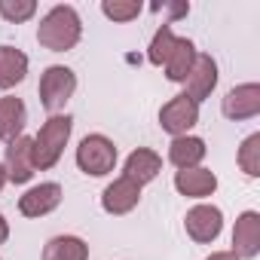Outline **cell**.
Returning <instances> with one entry per match:
<instances>
[{"label": "cell", "mask_w": 260, "mask_h": 260, "mask_svg": "<svg viewBox=\"0 0 260 260\" xmlns=\"http://www.w3.org/2000/svg\"><path fill=\"white\" fill-rule=\"evenodd\" d=\"M83 37V19L71 4L52 7L37 25V43L49 52H68Z\"/></svg>", "instance_id": "1"}, {"label": "cell", "mask_w": 260, "mask_h": 260, "mask_svg": "<svg viewBox=\"0 0 260 260\" xmlns=\"http://www.w3.org/2000/svg\"><path fill=\"white\" fill-rule=\"evenodd\" d=\"M71 132H74V119H71L68 113H52V116L40 125V132L31 138L34 169H40V172L52 169V166L61 159L64 147H68V141H71Z\"/></svg>", "instance_id": "2"}, {"label": "cell", "mask_w": 260, "mask_h": 260, "mask_svg": "<svg viewBox=\"0 0 260 260\" xmlns=\"http://www.w3.org/2000/svg\"><path fill=\"white\" fill-rule=\"evenodd\" d=\"M77 166L83 175L104 178L116 169V144L107 135H86L77 147Z\"/></svg>", "instance_id": "3"}, {"label": "cell", "mask_w": 260, "mask_h": 260, "mask_svg": "<svg viewBox=\"0 0 260 260\" xmlns=\"http://www.w3.org/2000/svg\"><path fill=\"white\" fill-rule=\"evenodd\" d=\"M40 104L49 110V113H61L64 104L74 98L77 92V74L64 64H49L40 77Z\"/></svg>", "instance_id": "4"}, {"label": "cell", "mask_w": 260, "mask_h": 260, "mask_svg": "<svg viewBox=\"0 0 260 260\" xmlns=\"http://www.w3.org/2000/svg\"><path fill=\"white\" fill-rule=\"evenodd\" d=\"M196 122H199V104L190 101L187 95H175V98H169L159 107V125H162V132H169L172 138L187 135Z\"/></svg>", "instance_id": "5"}, {"label": "cell", "mask_w": 260, "mask_h": 260, "mask_svg": "<svg viewBox=\"0 0 260 260\" xmlns=\"http://www.w3.org/2000/svg\"><path fill=\"white\" fill-rule=\"evenodd\" d=\"M184 226H187V236L199 245H208L220 236L223 230V211L217 205H208V202H199L187 211L184 217Z\"/></svg>", "instance_id": "6"}, {"label": "cell", "mask_w": 260, "mask_h": 260, "mask_svg": "<svg viewBox=\"0 0 260 260\" xmlns=\"http://www.w3.org/2000/svg\"><path fill=\"white\" fill-rule=\"evenodd\" d=\"M181 86H184L181 95H187L190 101H196V104L205 101V98L214 92V86H217V61H214L211 55L199 52L196 61H193V68H190V74H187V80H184Z\"/></svg>", "instance_id": "7"}, {"label": "cell", "mask_w": 260, "mask_h": 260, "mask_svg": "<svg viewBox=\"0 0 260 260\" xmlns=\"http://www.w3.org/2000/svg\"><path fill=\"white\" fill-rule=\"evenodd\" d=\"M220 110L226 119L233 122H242V119H254L260 113V86L257 83H242V86H233L223 101H220Z\"/></svg>", "instance_id": "8"}, {"label": "cell", "mask_w": 260, "mask_h": 260, "mask_svg": "<svg viewBox=\"0 0 260 260\" xmlns=\"http://www.w3.org/2000/svg\"><path fill=\"white\" fill-rule=\"evenodd\" d=\"M233 254L239 260H254L260 254V214L257 211H242L233 226Z\"/></svg>", "instance_id": "9"}, {"label": "cell", "mask_w": 260, "mask_h": 260, "mask_svg": "<svg viewBox=\"0 0 260 260\" xmlns=\"http://www.w3.org/2000/svg\"><path fill=\"white\" fill-rule=\"evenodd\" d=\"M138 202H141V187L122 175L113 178L101 193V208L107 214H128L132 208H138Z\"/></svg>", "instance_id": "10"}, {"label": "cell", "mask_w": 260, "mask_h": 260, "mask_svg": "<svg viewBox=\"0 0 260 260\" xmlns=\"http://www.w3.org/2000/svg\"><path fill=\"white\" fill-rule=\"evenodd\" d=\"M4 169H7V181H13V184H28L34 178L37 169H34V153H31V138L28 135H19L16 141L7 144Z\"/></svg>", "instance_id": "11"}, {"label": "cell", "mask_w": 260, "mask_h": 260, "mask_svg": "<svg viewBox=\"0 0 260 260\" xmlns=\"http://www.w3.org/2000/svg\"><path fill=\"white\" fill-rule=\"evenodd\" d=\"M61 205V187L55 181H46V184H37L31 187L25 196H19V211L25 217H46L49 211H55Z\"/></svg>", "instance_id": "12"}, {"label": "cell", "mask_w": 260, "mask_h": 260, "mask_svg": "<svg viewBox=\"0 0 260 260\" xmlns=\"http://www.w3.org/2000/svg\"><path fill=\"white\" fill-rule=\"evenodd\" d=\"M159 172H162V156H159L156 150H150V147H138V150H132V153L125 156V166H122V178L135 181L138 187L150 184Z\"/></svg>", "instance_id": "13"}, {"label": "cell", "mask_w": 260, "mask_h": 260, "mask_svg": "<svg viewBox=\"0 0 260 260\" xmlns=\"http://www.w3.org/2000/svg\"><path fill=\"white\" fill-rule=\"evenodd\" d=\"M175 190L187 199H205L217 190V175L211 169H181L175 172Z\"/></svg>", "instance_id": "14"}, {"label": "cell", "mask_w": 260, "mask_h": 260, "mask_svg": "<svg viewBox=\"0 0 260 260\" xmlns=\"http://www.w3.org/2000/svg\"><path fill=\"white\" fill-rule=\"evenodd\" d=\"M205 153H208V147H205V141L196 138V135H178V138H172V144H169V162H172L178 172H181V169H199L202 159H205Z\"/></svg>", "instance_id": "15"}, {"label": "cell", "mask_w": 260, "mask_h": 260, "mask_svg": "<svg viewBox=\"0 0 260 260\" xmlns=\"http://www.w3.org/2000/svg\"><path fill=\"white\" fill-rule=\"evenodd\" d=\"M25 122H28V107L22 98L16 95H4L0 98V141H16L25 132Z\"/></svg>", "instance_id": "16"}, {"label": "cell", "mask_w": 260, "mask_h": 260, "mask_svg": "<svg viewBox=\"0 0 260 260\" xmlns=\"http://www.w3.org/2000/svg\"><path fill=\"white\" fill-rule=\"evenodd\" d=\"M196 55H199V52H196L193 40L178 37L175 49L169 52V58H166V64H162L166 77H169L172 83H184V80H187V74H190V68H193V61H196Z\"/></svg>", "instance_id": "17"}, {"label": "cell", "mask_w": 260, "mask_h": 260, "mask_svg": "<svg viewBox=\"0 0 260 260\" xmlns=\"http://www.w3.org/2000/svg\"><path fill=\"white\" fill-rule=\"evenodd\" d=\"M28 74V55L16 46H0V89H13Z\"/></svg>", "instance_id": "18"}, {"label": "cell", "mask_w": 260, "mask_h": 260, "mask_svg": "<svg viewBox=\"0 0 260 260\" xmlns=\"http://www.w3.org/2000/svg\"><path fill=\"white\" fill-rule=\"evenodd\" d=\"M43 260H89V245L80 236H52L43 248Z\"/></svg>", "instance_id": "19"}, {"label": "cell", "mask_w": 260, "mask_h": 260, "mask_svg": "<svg viewBox=\"0 0 260 260\" xmlns=\"http://www.w3.org/2000/svg\"><path fill=\"white\" fill-rule=\"evenodd\" d=\"M175 43H178V34L172 31V25H159L156 34H153V40H150V46H147V58H150V64L162 68L166 58H169V52L175 49Z\"/></svg>", "instance_id": "20"}, {"label": "cell", "mask_w": 260, "mask_h": 260, "mask_svg": "<svg viewBox=\"0 0 260 260\" xmlns=\"http://www.w3.org/2000/svg\"><path fill=\"white\" fill-rule=\"evenodd\" d=\"M239 169L248 178H260V132L248 135L239 147Z\"/></svg>", "instance_id": "21"}, {"label": "cell", "mask_w": 260, "mask_h": 260, "mask_svg": "<svg viewBox=\"0 0 260 260\" xmlns=\"http://www.w3.org/2000/svg\"><path fill=\"white\" fill-rule=\"evenodd\" d=\"M101 13L110 22H132L141 16V0H104Z\"/></svg>", "instance_id": "22"}, {"label": "cell", "mask_w": 260, "mask_h": 260, "mask_svg": "<svg viewBox=\"0 0 260 260\" xmlns=\"http://www.w3.org/2000/svg\"><path fill=\"white\" fill-rule=\"evenodd\" d=\"M34 13H37L34 0H0V16L13 25H22V22L34 19Z\"/></svg>", "instance_id": "23"}, {"label": "cell", "mask_w": 260, "mask_h": 260, "mask_svg": "<svg viewBox=\"0 0 260 260\" xmlns=\"http://www.w3.org/2000/svg\"><path fill=\"white\" fill-rule=\"evenodd\" d=\"M205 260H239L233 251H214V254H208Z\"/></svg>", "instance_id": "24"}, {"label": "cell", "mask_w": 260, "mask_h": 260, "mask_svg": "<svg viewBox=\"0 0 260 260\" xmlns=\"http://www.w3.org/2000/svg\"><path fill=\"white\" fill-rule=\"evenodd\" d=\"M10 239V223H7V217L4 214H0V245H4Z\"/></svg>", "instance_id": "25"}, {"label": "cell", "mask_w": 260, "mask_h": 260, "mask_svg": "<svg viewBox=\"0 0 260 260\" xmlns=\"http://www.w3.org/2000/svg\"><path fill=\"white\" fill-rule=\"evenodd\" d=\"M7 187V169H4V162H0V190Z\"/></svg>", "instance_id": "26"}]
</instances>
